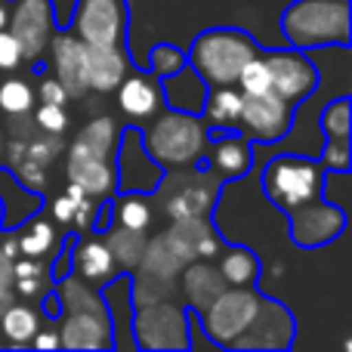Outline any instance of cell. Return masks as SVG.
Wrapping results in <instances>:
<instances>
[{"label":"cell","instance_id":"cell-23","mask_svg":"<svg viewBox=\"0 0 352 352\" xmlns=\"http://www.w3.org/2000/svg\"><path fill=\"white\" fill-rule=\"evenodd\" d=\"M241 105H244V93L235 84H219V87H207L204 102H201V118L207 124V136L235 133L238 130V118H241Z\"/></svg>","mask_w":352,"mask_h":352},{"label":"cell","instance_id":"cell-36","mask_svg":"<svg viewBox=\"0 0 352 352\" xmlns=\"http://www.w3.org/2000/svg\"><path fill=\"white\" fill-rule=\"evenodd\" d=\"M37 74H41V84L34 87L37 102H47V105H68V102H72V99H68V93H65V87H62L53 74L43 72V68H37Z\"/></svg>","mask_w":352,"mask_h":352},{"label":"cell","instance_id":"cell-13","mask_svg":"<svg viewBox=\"0 0 352 352\" xmlns=\"http://www.w3.org/2000/svg\"><path fill=\"white\" fill-rule=\"evenodd\" d=\"M263 59H266L275 96L300 105L318 90V68L306 56V50H294V47L263 50Z\"/></svg>","mask_w":352,"mask_h":352},{"label":"cell","instance_id":"cell-30","mask_svg":"<svg viewBox=\"0 0 352 352\" xmlns=\"http://www.w3.org/2000/svg\"><path fill=\"white\" fill-rule=\"evenodd\" d=\"M324 140H349V96H337L318 115Z\"/></svg>","mask_w":352,"mask_h":352},{"label":"cell","instance_id":"cell-12","mask_svg":"<svg viewBox=\"0 0 352 352\" xmlns=\"http://www.w3.org/2000/svg\"><path fill=\"white\" fill-rule=\"evenodd\" d=\"M297 105L275 93H260V96H244L241 118H238V133L250 140L254 146H269L291 133Z\"/></svg>","mask_w":352,"mask_h":352},{"label":"cell","instance_id":"cell-31","mask_svg":"<svg viewBox=\"0 0 352 352\" xmlns=\"http://www.w3.org/2000/svg\"><path fill=\"white\" fill-rule=\"evenodd\" d=\"M235 87L244 93V96H260V93H272V80H269V68H266V59L254 56L248 65L238 72V80Z\"/></svg>","mask_w":352,"mask_h":352},{"label":"cell","instance_id":"cell-2","mask_svg":"<svg viewBox=\"0 0 352 352\" xmlns=\"http://www.w3.org/2000/svg\"><path fill=\"white\" fill-rule=\"evenodd\" d=\"M124 124L111 115H96L84 124L65 148V176L93 198H111L118 192V146Z\"/></svg>","mask_w":352,"mask_h":352},{"label":"cell","instance_id":"cell-3","mask_svg":"<svg viewBox=\"0 0 352 352\" xmlns=\"http://www.w3.org/2000/svg\"><path fill=\"white\" fill-rule=\"evenodd\" d=\"M59 294V349H115V322L102 291L90 287L78 275L65 272L56 281Z\"/></svg>","mask_w":352,"mask_h":352},{"label":"cell","instance_id":"cell-18","mask_svg":"<svg viewBox=\"0 0 352 352\" xmlns=\"http://www.w3.org/2000/svg\"><path fill=\"white\" fill-rule=\"evenodd\" d=\"M198 164H204L213 176H219L223 186L238 182L250 173V167H254V142L244 140L238 130L235 133L217 136V140L207 142V148H204Z\"/></svg>","mask_w":352,"mask_h":352},{"label":"cell","instance_id":"cell-24","mask_svg":"<svg viewBox=\"0 0 352 352\" xmlns=\"http://www.w3.org/2000/svg\"><path fill=\"white\" fill-rule=\"evenodd\" d=\"M111 226H124V229H140L148 232L158 219V204H155V192H142V188H118L109 201Z\"/></svg>","mask_w":352,"mask_h":352},{"label":"cell","instance_id":"cell-20","mask_svg":"<svg viewBox=\"0 0 352 352\" xmlns=\"http://www.w3.org/2000/svg\"><path fill=\"white\" fill-rule=\"evenodd\" d=\"M99 207H102V198H93L80 186L68 182L53 198L50 213H53V223L62 232H68V235H87L99 223Z\"/></svg>","mask_w":352,"mask_h":352},{"label":"cell","instance_id":"cell-4","mask_svg":"<svg viewBox=\"0 0 352 352\" xmlns=\"http://www.w3.org/2000/svg\"><path fill=\"white\" fill-rule=\"evenodd\" d=\"M140 130V142L146 155L161 167V170H179V167H192L201 161L207 142V124L198 111H179V109H164L146 121Z\"/></svg>","mask_w":352,"mask_h":352},{"label":"cell","instance_id":"cell-10","mask_svg":"<svg viewBox=\"0 0 352 352\" xmlns=\"http://www.w3.org/2000/svg\"><path fill=\"white\" fill-rule=\"evenodd\" d=\"M80 43L93 47H127L130 6L127 0H74L65 25Z\"/></svg>","mask_w":352,"mask_h":352},{"label":"cell","instance_id":"cell-16","mask_svg":"<svg viewBox=\"0 0 352 352\" xmlns=\"http://www.w3.org/2000/svg\"><path fill=\"white\" fill-rule=\"evenodd\" d=\"M118 111L127 118L133 127H142L146 121H152L161 109H164V84L158 74H152L148 68L133 65L127 72V78L118 84Z\"/></svg>","mask_w":352,"mask_h":352},{"label":"cell","instance_id":"cell-5","mask_svg":"<svg viewBox=\"0 0 352 352\" xmlns=\"http://www.w3.org/2000/svg\"><path fill=\"white\" fill-rule=\"evenodd\" d=\"M281 34L294 50L349 47L352 0H291L281 12Z\"/></svg>","mask_w":352,"mask_h":352},{"label":"cell","instance_id":"cell-11","mask_svg":"<svg viewBox=\"0 0 352 352\" xmlns=\"http://www.w3.org/2000/svg\"><path fill=\"white\" fill-rule=\"evenodd\" d=\"M6 31L19 41L25 56V65L31 72L43 65L47 47L53 34L59 31L53 12V0H10V19H6Z\"/></svg>","mask_w":352,"mask_h":352},{"label":"cell","instance_id":"cell-22","mask_svg":"<svg viewBox=\"0 0 352 352\" xmlns=\"http://www.w3.org/2000/svg\"><path fill=\"white\" fill-rule=\"evenodd\" d=\"M62 238H65V235L59 232V226H56L50 217H43V213L28 217L22 226H19V229L10 232V241H12L16 256L47 260V263H53V256L59 254Z\"/></svg>","mask_w":352,"mask_h":352},{"label":"cell","instance_id":"cell-33","mask_svg":"<svg viewBox=\"0 0 352 352\" xmlns=\"http://www.w3.org/2000/svg\"><path fill=\"white\" fill-rule=\"evenodd\" d=\"M31 121H34L37 130L50 136H65L68 124H72V115H68V105H47L37 102L34 111H31Z\"/></svg>","mask_w":352,"mask_h":352},{"label":"cell","instance_id":"cell-15","mask_svg":"<svg viewBox=\"0 0 352 352\" xmlns=\"http://www.w3.org/2000/svg\"><path fill=\"white\" fill-rule=\"evenodd\" d=\"M68 272L78 275L90 287H111L121 278V266H118L115 254L109 250L105 238L99 232H87V235H74L68 244Z\"/></svg>","mask_w":352,"mask_h":352},{"label":"cell","instance_id":"cell-1","mask_svg":"<svg viewBox=\"0 0 352 352\" xmlns=\"http://www.w3.org/2000/svg\"><path fill=\"white\" fill-rule=\"evenodd\" d=\"M204 337L229 352H285L297 340V318L260 287H226L195 316Z\"/></svg>","mask_w":352,"mask_h":352},{"label":"cell","instance_id":"cell-40","mask_svg":"<svg viewBox=\"0 0 352 352\" xmlns=\"http://www.w3.org/2000/svg\"><path fill=\"white\" fill-rule=\"evenodd\" d=\"M3 164H6V133L0 127V170H3Z\"/></svg>","mask_w":352,"mask_h":352},{"label":"cell","instance_id":"cell-8","mask_svg":"<svg viewBox=\"0 0 352 352\" xmlns=\"http://www.w3.org/2000/svg\"><path fill=\"white\" fill-rule=\"evenodd\" d=\"M266 201L281 213H291L309 201L324 198V170L316 158L306 155H278L260 173Z\"/></svg>","mask_w":352,"mask_h":352},{"label":"cell","instance_id":"cell-39","mask_svg":"<svg viewBox=\"0 0 352 352\" xmlns=\"http://www.w3.org/2000/svg\"><path fill=\"white\" fill-rule=\"evenodd\" d=\"M6 19H10V0H0V28H6Z\"/></svg>","mask_w":352,"mask_h":352},{"label":"cell","instance_id":"cell-26","mask_svg":"<svg viewBox=\"0 0 352 352\" xmlns=\"http://www.w3.org/2000/svg\"><path fill=\"white\" fill-rule=\"evenodd\" d=\"M43 324V312L37 303L28 300H10L0 309V337L10 346H28L31 337L41 331Z\"/></svg>","mask_w":352,"mask_h":352},{"label":"cell","instance_id":"cell-21","mask_svg":"<svg viewBox=\"0 0 352 352\" xmlns=\"http://www.w3.org/2000/svg\"><path fill=\"white\" fill-rule=\"evenodd\" d=\"M226 287L229 285L223 281V275L213 266V260H192L179 272V278H176V294L188 306L192 316H198L204 306H210Z\"/></svg>","mask_w":352,"mask_h":352},{"label":"cell","instance_id":"cell-17","mask_svg":"<svg viewBox=\"0 0 352 352\" xmlns=\"http://www.w3.org/2000/svg\"><path fill=\"white\" fill-rule=\"evenodd\" d=\"M43 72H50L62 87H65L68 99H84L87 84H84V43L72 34L68 28H59L53 34L43 56Z\"/></svg>","mask_w":352,"mask_h":352},{"label":"cell","instance_id":"cell-7","mask_svg":"<svg viewBox=\"0 0 352 352\" xmlns=\"http://www.w3.org/2000/svg\"><path fill=\"white\" fill-rule=\"evenodd\" d=\"M219 192H223V179L213 176L204 164H192L179 170H164L161 182L155 186V204L158 213L167 217V223L201 219L213 217Z\"/></svg>","mask_w":352,"mask_h":352},{"label":"cell","instance_id":"cell-19","mask_svg":"<svg viewBox=\"0 0 352 352\" xmlns=\"http://www.w3.org/2000/svg\"><path fill=\"white\" fill-rule=\"evenodd\" d=\"M133 68L127 47H93L84 43V84L87 93H99V96H109L118 90L127 72Z\"/></svg>","mask_w":352,"mask_h":352},{"label":"cell","instance_id":"cell-25","mask_svg":"<svg viewBox=\"0 0 352 352\" xmlns=\"http://www.w3.org/2000/svg\"><path fill=\"white\" fill-rule=\"evenodd\" d=\"M213 266L219 269V275H223V281L229 287H254L263 275L260 256H256L250 248H244V244H226L223 241V248H219L217 256H213Z\"/></svg>","mask_w":352,"mask_h":352},{"label":"cell","instance_id":"cell-9","mask_svg":"<svg viewBox=\"0 0 352 352\" xmlns=\"http://www.w3.org/2000/svg\"><path fill=\"white\" fill-rule=\"evenodd\" d=\"M192 312L179 297L133 306V343L136 349H192Z\"/></svg>","mask_w":352,"mask_h":352},{"label":"cell","instance_id":"cell-27","mask_svg":"<svg viewBox=\"0 0 352 352\" xmlns=\"http://www.w3.org/2000/svg\"><path fill=\"white\" fill-rule=\"evenodd\" d=\"M10 287H12V300L37 303V300L53 287L50 263L47 260H28V256L10 260Z\"/></svg>","mask_w":352,"mask_h":352},{"label":"cell","instance_id":"cell-38","mask_svg":"<svg viewBox=\"0 0 352 352\" xmlns=\"http://www.w3.org/2000/svg\"><path fill=\"white\" fill-rule=\"evenodd\" d=\"M12 300V287H10V260H0V309Z\"/></svg>","mask_w":352,"mask_h":352},{"label":"cell","instance_id":"cell-37","mask_svg":"<svg viewBox=\"0 0 352 352\" xmlns=\"http://www.w3.org/2000/svg\"><path fill=\"white\" fill-rule=\"evenodd\" d=\"M28 346H34V349H59V331H56V328H43V324H41V331L31 337Z\"/></svg>","mask_w":352,"mask_h":352},{"label":"cell","instance_id":"cell-34","mask_svg":"<svg viewBox=\"0 0 352 352\" xmlns=\"http://www.w3.org/2000/svg\"><path fill=\"white\" fill-rule=\"evenodd\" d=\"M316 161L322 164L324 173H349V164H352L349 140H324V148Z\"/></svg>","mask_w":352,"mask_h":352},{"label":"cell","instance_id":"cell-41","mask_svg":"<svg viewBox=\"0 0 352 352\" xmlns=\"http://www.w3.org/2000/svg\"><path fill=\"white\" fill-rule=\"evenodd\" d=\"M3 223H6V210H3V198H0V232H3Z\"/></svg>","mask_w":352,"mask_h":352},{"label":"cell","instance_id":"cell-32","mask_svg":"<svg viewBox=\"0 0 352 352\" xmlns=\"http://www.w3.org/2000/svg\"><path fill=\"white\" fill-rule=\"evenodd\" d=\"M148 72L158 74V78H167V74H176L179 68H186V50L173 47V43H155L148 50Z\"/></svg>","mask_w":352,"mask_h":352},{"label":"cell","instance_id":"cell-14","mask_svg":"<svg viewBox=\"0 0 352 352\" xmlns=\"http://www.w3.org/2000/svg\"><path fill=\"white\" fill-rule=\"evenodd\" d=\"M291 223V241L300 250H318L334 244L346 229V210L328 198L309 201V204L297 207V210L285 213Z\"/></svg>","mask_w":352,"mask_h":352},{"label":"cell","instance_id":"cell-28","mask_svg":"<svg viewBox=\"0 0 352 352\" xmlns=\"http://www.w3.org/2000/svg\"><path fill=\"white\" fill-rule=\"evenodd\" d=\"M34 84L28 78H22V72L0 78V118L3 121H22L34 111Z\"/></svg>","mask_w":352,"mask_h":352},{"label":"cell","instance_id":"cell-35","mask_svg":"<svg viewBox=\"0 0 352 352\" xmlns=\"http://www.w3.org/2000/svg\"><path fill=\"white\" fill-rule=\"evenodd\" d=\"M25 68V56H22V47L19 41L10 34L6 28H0V78L3 74H16Z\"/></svg>","mask_w":352,"mask_h":352},{"label":"cell","instance_id":"cell-6","mask_svg":"<svg viewBox=\"0 0 352 352\" xmlns=\"http://www.w3.org/2000/svg\"><path fill=\"white\" fill-rule=\"evenodd\" d=\"M260 53L263 47L244 28L217 25V28L195 34V41L186 50V65L207 87H219V84H235L238 72Z\"/></svg>","mask_w":352,"mask_h":352},{"label":"cell","instance_id":"cell-29","mask_svg":"<svg viewBox=\"0 0 352 352\" xmlns=\"http://www.w3.org/2000/svg\"><path fill=\"white\" fill-rule=\"evenodd\" d=\"M105 244H109V250L115 254L118 266H121L124 275H130L136 269V263H140L142 250H146V241H148V232H140V229H124V226H109V229L102 232Z\"/></svg>","mask_w":352,"mask_h":352}]
</instances>
